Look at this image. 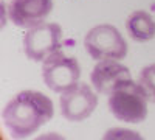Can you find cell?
I'll list each match as a JSON object with an SVG mask.
<instances>
[{"mask_svg":"<svg viewBox=\"0 0 155 140\" xmlns=\"http://www.w3.org/2000/svg\"><path fill=\"white\" fill-rule=\"evenodd\" d=\"M53 101L50 97L37 90L19 92L8 101L2 112L5 126L16 138L33 135L53 118Z\"/></svg>","mask_w":155,"mask_h":140,"instance_id":"1","label":"cell"},{"mask_svg":"<svg viewBox=\"0 0 155 140\" xmlns=\"http://www.w3.org/2000/svg\"><path fill=\"white\" fill-rule=\"evenodd\" d=\"M147 101L143 86L127 78L109 94V109L121 121L141 123L147 117Z\"/></svg>","mask_w":155,"mask_h":140,"instance_id":"2","label":"cell"},{"mask_svg":"<svg viewBox=\"0 0 155 140\" xmlns=\"http://www.w3.org/2000/svg\"><path fill=\"white\" fill-rule=\"evenodd\" d=\"M84 47L95 61L124 59L127 55V42L123 34L110 23L96 25L84 37Z\"/></svg>","mask_w":155,"mask_h":140,"instance_id":"3","label":"cell"},{"mask_svg":"<svg viewBox=\"0 0 155 140\" xmlns=\"http://www.w3.org/2000/svg\"><path fill=\"white\" fill-rule=\"evenodd\" d=\"M81 66L74 56H68L62 52L51 53L42 62V80L48 89L53 92L62 94L67 89L79 83Z\"/></svg>","mask_w":155,"mask_h":140,"instance_id":"4","label":"cell"},{"mask_svg":"<svg viewBox=\"0 0 155 140\" xmlns=\"http://www.w3.org/2000/svg\"><path fill=\"white\" fill-rule=\"evenodd\" d=\"M62 28L54 22H42L30 28L23 37V52L28 59L44 62L51 53L61 50Z\"/></svg>","mask_w":155,"mask_h":140,"instance_id":"5","label":"cell"},{"mask_svg":"<svg viewBox=\"0 0 155 140\" xmlns=\"http://www.w3.org/2000/svg\"><path fill=\"white\" fill-rule=\"evenodd\" d=\"M61 114L68 121H82L95 112L98 97L85 83H76L61 94Z\"/></svg>","mask_w":155,"mask_h":140,"instance_id":"6","label":"cell"},{"mask_svg":"<svg viewBox=\"0 0 155 140\" xmlns=\"http://www.w3.org/2000/svg\"><path fill=\"white\" fill-rule=\"evenodd\" d=\"M53 9V0H11L8 16L19 28H33L45 22Z\"/></svg>","mask_w":155,"mask_h":140,"instance_id":"7","label":"cell"},{"mask_svg":"<svg viewBox=\"0 0 155 140\" xmlns=\"http://www.w3.org/2000/svg\"><path fill=\"white\" fill-rule=\"evenodd\" d=\"M127 78H130V70L116 59L98 61L93 72L90 73V81H92L93 89L98 94L104 95H109L121 81Z\"/></svg>","mask_w":155,"mask_h":140,"instance_id":"8","label":"cell"},{"mask_svg":"<svg viewBox=\"0 0 155 140\" xmlns=\"http://www.w3.org/2000/svg\"><path fill=\"white\" fill-rule=\"evenodd\" d=\"M129 36L137 42H147L155 37V19L147 11H134L126 20Z\"/></svg>","mask_w":155,"mask_h":140,"instance_id":"9","label":"cell"},{"mask_svg":"<svg viewBox=\"0 0 155 140\" xmlns=\"http://www.w3.org/2000/svg\"><path fill=\"white\" fill-rule=\"evenodd\" d=\"M138 83L146 90L149 101L155 103V64H149L140 72Z\"/></svg>","mask_w":155,"mask_h":140,"instance_id":"10","label":"cell"}]
</instances>
